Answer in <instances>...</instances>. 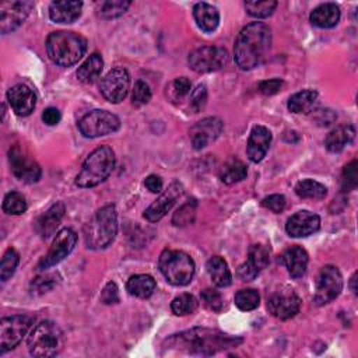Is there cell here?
Here are the masks:
<instances>
[{
    "mask_svg": "<svg viewBox=\"0 0 358 358\" xmlns=\"http://www.w3.org/2000/svg\"><path fill=\"white\" fill-rule=\"evenodd\" d=\"M101 301L106 305H112V303L119 302V289H117V285L113 281L106 282V285L101 291Z\"/></svg>",
    "mask_w": 358,
    "mask_h": 358,
    "instance_id": "48",
    "label": "cell"
},
{
    "mask_svg": "<svg viewBox=\"0 0 358 358\" xmlns=\"http://www.w3.org/2000/svg\"><path fill=\"white\" fill-rule=\"evenodd\" d=\"M117 234V211L115 204L101 207L84 228L85 245L90 249L108 248Z\"/></svg>",
    "mask_w": 358,
    "mask_h": 358,
    "instance_id": "4",
    "label": "cell"
},
{
    "mask_svg": "<svg viewBox=\"0 0 358 358\" xmlns=\"http://www.w3.org/2000/svg\"><path fill=\"white\" fill-rule=\"evenodd\" d=\"M115 166V152L108 145L95 148L84 161L81 171L76 176L78 187H94L102 183L112 173Z\"/></svg>",
    "mask_w": 358,
    "mask_h": 358,
    "instance_id": "5",
    "label": "cell"
},
{
    "mask_svg": "<svg viewBox=\"0 0 358 358\" xmlns=\"http://www.w3.org/2000/svg\"><path fill=\"white\" fill-rule=\"evenodd\" d=\"M130 1L126 0H109V1H101L98 4V14L102 18L110 20L120 17L126 10L130 7Z\"/></svg>",
    "mask_w": 358,
    "mask_h": 358,
    "instance_id": "35",
    "label": "cell"
},
{
    "mask_svg": "<svg viewBox=\"0 0 358 358\" xmlns=\"http://www.w3.org/2000/svg\"><path fill=\"white\" fill-rule=\"evenodd\" d=\"M358 185V162L354 159L347 164L341 173V190L350 192L354 190Z\"/></svg>",
    "mask_w": 358,
    "mask_h": 358,
    "instance_id": "42",
    "label": "cell"
},
{
    "mask_svg": "<svg viewBox=\"0 0 358 358\" xmlns=\"http://www.w3.org/2000/svg\"><path fill=\"white\" fill-rule=\"evenodd\" d=\"M206 101H207V87L204 84H199L197 88L192 92L190 106L194 112H199L206 105Z\"/></svg>",
    "mask_w": 358,
    "mask_h": 358,
    "instance_id": "46",
    "label": "cell"
},
{
    "mask_svg": "<svg viewBox=\"0 0 358 358\" xmlns=\"http://www.w3.org/2000/svg\"><path fill=\"white\" fill-rule=\"evenodd\" d=\"M28 351L32 357L48 358L57 355L64 345L63 330L50 320L38 323L27 340Z\"/></svg>",
    "mask_w": 358,
    "mask_h": 358,
    "instance_id": "6",
    "label": "cell"
},
{
    "mask_svg": "<svg viewBox=\"0 0 358 358\" xmlns=\"http://www.w3.org/2000/svg\"><path fill=\"white\" fill-rule=\"evenodd\" d=\"M203 305L213 312H220L224 308V299L221 294L213 288H206L200 294Z\"/></svg>",
    "mask_w": 358,
    "mask_h": 358,
    "instance_id": "43",
    "label": "cell"
},
{
    "mask_svg": "<svg viewBox=\"0 0 358 358\" xmlns=\"http://www.w3.org/2000/svg\"><path fill=\"white\" fill-rule=\"evenodd\" d=\"M60 119H62L60 110L56 109V108H53V106L46 108V109L43 110V113H42V120H43V123H46L48 126H55V124H57V123L60 122Z\"/></svg>",
    "mask_w": 358,
    "mask_h": 358,
    "instance_id": "50",
    "label": "cell"
},
{
    "mask_svg": "<svg viewBox=\"0 0 358 358\" xmlns=\"http://www.w3.org/2000/svg\"><path fill=\"white\" fill-rule=\"evenodd\" d=\"M355 277H357V273H354V274H352V277H351V280H350V287H351V291H352L354 294H357V288H355Z\"/></svg>",
    "mask_w": 358,
    "mask_h": 358,
    "instance_id": "52",
    "label": "cell"
},
{
    "mask_svg": "<svg viewBox=\"0 0 358 358\" xmlns=\"http://www.w3.org/2000/svg\"><path fill=\"white\" fill-rule=\"evenodd\" d=\"M343 289V277L336 266H323L316 278V291L313 301L317 306L336 299Z\"/></svg>",
    "mask_w": 358,
    "mask_h": 358,
    "instance_id": "10",
    "label": "cell"
},
{
    "mask_svg": "<svg viewBox=\"0 0 358 358\" xmlns=\"http://www.w3.org/2000/svg\"><path fill=\"white\" fill-rule=\"evenodd\" d=\"M320 228V217L308 210L295 213L287 220L285 231L292 238H303L315 234Z\"/></svg>",
    "mask_w": 358,
    "mask_h": 358,
    "instance_id": "20",
    "label": "cell"
},
{
    "mask_svg": "<svg viewBox=\"0 0 358 358\" xmlns=\"http://www.w3.org/2000/svg\"><path fill=\"white\" fill-rule=\"evenodd\" d=\"M144 185L151 193H159L162 190V179L158 175H148Z\"/></svg>",
    "mask_w": 358,
    "mask_h": 358,
    "instance_id": "51",
    "label": "cell"
},
{
    "mask_svg": "<svg viewBox=\"0 0 358 358\" xmlns=\"http://www.w3.org/2000/svg\"><path fill=\"white\" fill-rule=\"evenodd\" d=\"M7 101L15 115L28 116L35 109L36 95L29 87L15 84L7 91Z\"/></svg>",
    "mask_w": 358,
    "mask_h": 358,
    "instance_id": "21",
    "label": "cell"
},
{
    "mask_svg": "<svg viewBox=\"0 0 358 358\" xmlns=\"http://www.w3.org/2000/svg\"><path fill=\"white\" fill-rule=\"evenodd\" d=\"M242 343V338L229 336L217 329L194 327L168 337L162 347L171 352L187 355H214L228 348H235Z\"/></svg>",
    "mask_w": 358,
    "mask_h": 358,
    "instance_id": "1",
    "label": "cell"
},
{
    "mask_svg": "<svg viewBox=\"0 0 358 358\" xmlns=\"http://www.w3.org/2000/svg\"><path fill=\"white\" fill-rule=\"evenodd\" d=\"M64 215V204L57 201L50 206L42 215L38 217L35 221V229L41 235V238H49L55 234L56 228L59 227L62 218Z\"/></svg>",
    "mask_w": 358,
    "mask_h": 358,
    "instance_id": "24",
    "label": "cell"
},
{
    "mask_svg": "<svg viewBox=\"0 0 358 358\" xmlns=\"http://www.w3.org/2000/svg\"><path fill=\"white\" fill-rule=\"evenodd\" d=\"M282 264L288 270L289 275L292 278H301L308 267V253L301 246H291L282 253Z\"/></svg>",
    "mask_w": 358,
    "mask_h": 358,
    "instance_id": "25",
    "label": "cell"
},
{
    "mask_svg": "<svg viewBox=\"0 0 358 358\" xmlns=\"http://www.w3.org/2000/svg\"><path fill=\"white\" fill-rule=\"evenodd\" d=\"M295 193L301 199H315V200H322L327 194V189L324 185L320 182H316L313 179H303L296 183L295 186Z\"/></svg>",
    "mask_w": 358,
    "mask_h": 358,
    "instance_id": "34",
    "label": "cell"
},
{
    "mask_svg": "<svg viewBox=\"0 0 358 358\" xmlns=\"http://www.w3.org/2000/svg\"><path fill=\"white\" fill-rule=\"evenodd\" d=\"M20 262V256L17 253V250L14 248H8L3 257H1V263H0V278L1 281H7L15 271L17 266Z\"/></svg>",
    "mask_w": 358,
    "mask_h": 358,
    "instance_id": "39",
    "label": "cell"
},
{
    "mask_svg": "<svg viewBox=\"0 0 358 358\" xmlns=\"http://www.w3.org/2000/svg\"><path fill=\"white\" fill-rule=\"evenodd\" d=\"M77 243V235L73 229L70 228H63L56 234V238L53 239V243L48 253L41 259L39 262V268L45 270L49 268L57 263H60L64 257H67L74 246Z\"/></svg>",
    "mask_w": 358,
    "mask_h": 358,
    "instance_id": "15",
    "label": "cell"
},
{
    "mask_svg": "<svg viewBox=\"0 0 358 358\" xmlns=\"http://www.w3.org/2000/svg\"><path fill=\"white\" fill-rule=\"evenodd\" d=\"M355 137V127L352 124H340L333 129L324 138V147L330 152H341Z\"/></svg>",
    "mask_w": 358,
    "mask_h": 358,
    "instance_id": "27",
    "label": "cell"
},
{
    "mask_svg": "<svg viewBox=\"0 0 358 358\" xmlns=\"http://www.w3.org/2000/svg\"><path fill=\"white\" fill-rule=\"evenodd\" d=\"M235 305L241 309V310H253L259 306L260 303V295L256 289L253 288H245V289H239L235 294Z\"/></svg>",
    "mask_w": 358,
    "mask_h": 358,
    "instance_id": "37",
    "label": "cell"
},
{
    "mask_svg": "<svg viewBox=\"0 0 358 358\" xmlns=\"http://www.w3.org/2000/svg\"><path fill=\"white\" fill-rule=\"evenodd\" d=\"M193 17L197 27L204 32H213L220 24V13L217 7L208 3H197L193 7Z\"/></svg>",
    "mask_w": 358,
    "mask_h": 358,
    "instance_id": "26",
    "label": "cell"
},
{
    "mask_svg": "<svg viewBox=\"0 0 358 358\" xmlns=\"http://www.w3.org/2000/svg\"><path fill=\"white\" fill-rule=\"evenodd\" d=\"M8 161L13 175L25 183H35L41 179L42 169L39 164L31 158L20 145H13L8 151Z\"/></svg>",
    "mask_w": 358,
    "mask_h": 358,
    "instance_id": "12",
    "label": "cell"
},
{
    "mask_svg": "<svg viewBox=\"0 0 358 358\" xmlns=\"http://www.w3.org/2000/svg\"><path fill=\"white\" fill-rule=\"evenodd\" d=\"M130 88V76L124 67H115L106 73L101 81L103 98L112 103L122 102Z\"/></svg>",
    "mask_w": 358,
    "mask_h": 358,
    "instance_id": "14",
    "label": "cell"
},
{
    "mask_svg": "<svg viewBox=\"0 0 358 358\" xmlns=\"http://www.w3.org/2000/svg\"><path fill=\"white\" fill-rule=\"evenodd\" d=\"M282 87V80L280 78H270V80H264L259 84V91L263 95H274L277 94Z\"/></svg>",
    "mask_w": 358,
    "mask_h": 358,
    "instance_id": "49",
    "label": "cell"
},
{
    "mask_svg": "<svg viewBox=\"0 0 358 358\" xmlns=\"http://www.w3.org/2000/svg\"><path fill=\"white\" fill-rule=\"evenodd\" d=\"M187 62L196 73H211L227 64L228 52L221 46H200L190 52Z\"/></svg>",
    "mask_w": 358,
    "mask_h": 358,
    "instance_id": "11",
    "label": "cell"
},
{
    "mask_svg": "<svg viewBox=\"0 0 358 358\" xmlns=\"http://www.w3.org/2000/svg\"><path fill=\"white\" fill-rule=\"evenodd\" d=\"M119 127H120L119 117L102 109H95L85 113L78 122V129L81 134L88 138L112 134L117 131Z\"/></svg>",
    "mask_w": 358,
    "mask_h": 358,
    "instance_id": "8",
    "label": "cell"
},
{
    "mask_svg": "<svg viewBox=\"0 0 358 358\" xmlns=\"http://www.w3.org/2000/svg\"><path fill=\"white\" fill-rule=\"evenodd\" d=\"M87 50V39L71 31L52 32L46 39V52L53 63L62 67L76 64Z\"/></svg>",
    "mask_w": 358,
    "mask_h": 358,
    "instance_id": "3",
    "label": "cell"
},
{
    "mask_svg": "<svg viewBox=\"0 0 358 358\" xmlns=\"http://www.w3.org/2000/svg\"><path fill=\"white\" fill-rule=\"evenodd\" d=\"M246 175H248V166L245 165V162H242L235 157L228 159L220 171V179L227 185L241 182L246 178Z\"/></svg>",
    "mask_w": 358,
    "mask_h": 358,
    "instance_id": "32",
    "label": "cell"
},
{
    "mask_svg": "<svg viewBox=\"0 0 358 358\" xmlns=\"http://www.w3.org/2000/svg\"><path fill=\"white\" fill-rule=\"evenodd\" d=\"M83 10V1L77 0H60L53 1L49 6V17L57 24H71L80 15Z\"/></svg>",
    "mask_w": 358,
    "mask_h": 358,
    "instance_id": "23",
    "label": "cell"
},
{
    "mask_svg": "<svg viewBox=\"0 0 358 358\" xmlns=\"http://www.w3.org/2000/svg\"><path fill=\"white\" fill-rule=\"evenodd\" d=\"M133 103L136 106H141V105H145L150 102L151 99V90H150V85L143 81V80H138L136 84H134V88H133Z\"/></svg>",
    "mask_w": 358,
    "mask_h": 358,
    "instance_id": "44",
    "label": "cell"
},
{
    "mask_svg": "<svg viewBox=\"0 0 358 358\" xmlns=\"http://www.w3.org/2000/svg\"><path fill=\"white\" fill-rule=\"evenodd\" d=\"M190 88H192V83L187 77H178L171 84V94L173 99H182L190 92Z\"/></svg>",
    "mask_w": 358,
    "mask_h": 358,
    "instance_id": "45",
    "label": "cell"
},
{
    "mask_svg": "<svg viewBox=\"0 0 358 358\" xmlns=\"http://www.w3.org/2000/svg\"><path fill=\"white\" fill-rule=\"evenodd\" d=\"M222 127H224L222 120L215 116L206 117V119L197 122L190 129L192 145L196 150H201V148L207 147L211 141H214L221 134Z\"/></svg>",
    "mask_w": 358,
    "mask_h": 358,
    "instance_id": "19",
    "label": "cell"
},
{
    "mask_svg": "<svg viewBox=\"0 0 358 358\" xmlns=\"http://www.w3.org/2000/svg\"><path fill=\"white\" fill-rule=\"evenodd\" d=\"M299 308H301V298L289 287H282L274 291L267 299L268 312L281 320L294 317L299 312Z\"/></svg>",
    "mask_w": 358,
    "mask_h": 358,
    "instance_id": "13",
    "label": "cell"
},
{
    "mask_svg": "<svg viewBox=\"0 0 358 358\" xmlns=\"http://www.w3.org/2000/svg\"><path fill=\"white\" fill-rule=\"evenodd\" d=\"M207 271L214 282V285L217 287H228L232 281V275L231 271L228 268L227 262L221 257V256H213L211 259H208L207 264Z\"/></svg>",
    "mask_w": 358,
    "mask_h": 358,
    "instance_id": "30",
    "label": "cell"
},
{
    "mask_svg": "<svg viewBox=\"0 0 358 358\" xmlns=\"http://www.w3.org/2000/svg\"><path fill=\"white\" fill-rule=\"evenodd\" d=\"M285 197L282 194H270L262 200V206L273 213H281L285 208Z\"/></svg>",
    "mask_w": 358,
    "mask_h": 358,
    "instance_id": "47",
    "label": "cell"
},
{
    "mask_svg": "<svg viewBox=\"0 0 358 358\" xmlns=\"http://www.w3.org/2000/svg\"><path fill=\"white\" fill-rule=\"evenodd\" d=\"M158 267L165 280L172 285H187L194 275V262L183 250L165 249L159 255Z\"/></svg>",
    "mask_w": 358,
    "mask_h": 358,
    "instance_id": "7",
    "label": "cell"
},
{
    "mask_svg": "<svg viewBox=\"0 0 358 358\" xmlns=\"http://www.w3.org/2000/svg\"><path fill=\"white\" fill-rule=\"evenodd\" d=\"M271 45V29L264 22H250L239 32L235 46V63L242 70H252L263 63Z\"/></svg>",
    "mask_w": 358,
    "mask_h": 358,
    "instance_id": "2",
    "label": "cell"
},
{
    "mask_svg": "<svg viewBox=\"0 0 358 358\" xmlns=\"http://www.w3.org/2000/svg\"><path fill=\"white\" fill-rule=\"evenodd\" d=\"M340 21V7L336 3L319 4L310 13V22L319 28H331Z\"/></svg>",
    "mask_w": 358,
    "mask_h": 358,
    "instance_id": "28",
    "label": "cell"
},
{
    "mask_svg": "<svg viewBox=\"0 0 358 358\" xmlns=\"http://www.w3.org/2000/svg\"><path fill=\"white\" fill-rule=\"evenodd\" d=\"M270 262V249L266 245H252L248 253V259L238 268V275L242 281H252L257 274L267 267Z\"/></svg>",
    "mask_w": 358,
    "mask_h": 358,
    "instance_id": "17",
    "label": "cell"
},
{
    "mask_svg": "<svg viewBox=\"0 0 358 358\" xmlns=\"http://www.w3.org/2000/svg\"><path fill=\"white\" fill-rule=\"evenodd\" d=\"M32 1H4L0 4V31L3 35L17 29L32 10Z\"/></svg>",
    "mask_w": 358,
    "mask_h": 358,
    "instance_id": "16",
    "label": "cell"
},
{
    "mask_svg": "<svg viewBox=\"0 0 358 358\" xmlns=\"http://www.w3.org/2000/svg\"><path fill=\"white\" fill-rule=\"evenodd\" d=\"M317 101V92L315 90H302L295 92L288 99V109L292 113L309 112Z\"/></svg>",
    "mask_w": 358,
    "mask_h": 358,
    "instance_id": "33",
    "label": "cell"
},
{
    "mask_svg": "<svg viewBox=\"0 0 358 358\" xmlns=\"http://www.w3.org/2000/svg\"><path fill=\"white\" fill-rule=\"evenodd\" d=\"M126 288L130 295L145 299L154 294V291L157 288V282L148 274H136L129 278Z\"/></svg>",
    "mask_w": 358,
    "mask_h": 358,
    "instance_id": "29",
    "label": "cell"
},
{
    "mask_svg": "<svg viewBox=\"0 0 358 358\" xmlns=\"http://www.w3.org/2000/svg\"><path fill=\"white\" fill-rule=\"evenodd\" d=\"M197 306H199V302L192 294H182L176 296L171 303L172 312L178 316L190 315L197 309Z\"/></svg>",
    "mask_w": 358,
    "mask_h": 358,
    "instance_id": "38",
    "label": "cell"
},
{
    "mask_svg": "<svg viewBox=\"0 0 358 358\" xmlns=\"http://www.w3.org/2000/svg\"><path fill=\"white\" fill-rule=\"evenodd\" d=\"M27 200L18 192H10L4 196L3 200V211L10 215H20L27 211Z\"/></svg>",
    "mask_w": 358,
    "mask_h": 358,
    "instance_id": "36",
    "label": "cell"
},
{
    "mask_svg": "<svg viewBox=\"0 0 358 358\" xmlns=\"http://www.w3.org/2000/svg\"><path fill=\"white\" fill-rule=\"evenodd\" d=\"M103 69V60H102V56L99 53H92L90 55L85 62L78 67L77 70V78L81 81V83H85V84H90V83H94L101 71Z\"/></svg>",
    "mask_w": 358,
    "mask_h": 358,
    "instance_id": "31",
    "label": "cell"
},
{
    "mask_svg": "<svg viewBox=\"0 0 358 358\" xmlns=\"http://www.w3.org/2000/svg\"><path fill=\"white\" fill-rule=\"evenodd\" d=\"M196 207H197L196 200H192V201L189 200L187 203L180 206L172 217V224L176 227H185V225L192 224L194 221Z\"/></svg>",
    "mask_w": 358,
    "mask_h": 358,
    "instance_id": "40",
    "label": "cell"
},
{
    "mask_svg": "<svg viewBox=\"0 0 358 358\" xmlns=\"http://www.w3.org/2000/svg\"><path fill=\"white\" fill-rule=\"evenodd\" d=\"M277 7V1L263 0V1H246L245 8L249 15L255 18H266L273 14Z\"/></svg>",
    "mask_w": 358,
    "mask_h": 358,
    "instance_id": "41",
    "label": "cell"
},
{
    "mask_svg": "<svg viewBox=\"0 0 358 358\" xmlns=\"http://www.w3.org/2000/svg\"><path fill=\"white\" fill-rule=\"evenodd\" d=\"M34 323L28 315L4 316L0 320V354H4L20 344Z\"/></svg>",
    "mask_w": 358,
    "mask_h": 358,
    "instance_id": "9",
    "label": "cell"
},
{
    "mask_svg": "<svg viewBox=\"0 0 358 358\" xmlns=\"http://www.w3.org/2000/svg\"><path fill=\"white\" fill-rule=\"evenodd\" d=\"M271 131L264 126H255L249 134L246 154L252 162H260L270 147Z\"/></svg>",
    "mask_w": 358,
    "mask_h": 358,
    "instance_id": "22",
    "label": "cell"
},
{
    "mask_svg": "<svg viewBox=\"0 0 358 358\" xmlns=\"http://www.w3.org/2000/svg\"><path fill=\"white\" fill-rule=\"evenodd\" d=\"M183 186L178 180H173L166 190L152 203L150 204L144 211V218L150 222L159 221L176 203V200L182 196Z\"/></svg>",
    "mask_w": 358,
    "mask_h": 358,
    "instance_id": "18",
    "label": "cell"
}]
</instances>
